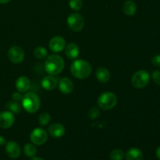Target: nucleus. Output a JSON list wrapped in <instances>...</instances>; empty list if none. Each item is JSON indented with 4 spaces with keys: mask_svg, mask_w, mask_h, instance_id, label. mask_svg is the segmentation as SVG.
<instances>
[{
    "mask_svg": "<svg viewBox=\"0 0 160 160\" xmlns=\"http://www.w3.org/2000/svg\"><path fill=\"white\" fill-rule=\"evenodd\" d=\"M42 88L47 91H52L56 88L58 84L57 78L53 77V75L45 76L41 81Z\"/></svg>",
    "mask_w": 160,
    "mask_h": 160,
    "instance_id": "nucleus-16",
    "label": "nucleus"
},
{
    "mask_svg": "<svg viewBox=\"0 0 160 160\" xmlns=\"http://www.w3.org/2000/svg\"><path fill=\"white\" fill-rule=\"evenodd\" d=\"M30 139L34 145H42L48 140V132L43 128H35L31 131Z\"/></svg>",
    "mask_w": 160,
    "mask_h": 160,
    "instance_id": "nucleus-7",
    "label": "nucleus"
},
{
    "mask_svg": "<svg viewBox=\"0 0 160 160\" xmlns=\"http://www.w3.org/2000/svg\"><path fill=\"white\" fill-rule=\"evenodd\" d=\"M151 62L152 63V65L155 66V67H160V54L156 55V56H153L152 58Z\"/></svg>",
    "mask_w": 160,
    "mask_h": 160,
    "instance_id": "nucleus-28",
    "label": "nucleus"
},
{
    "mask_svg": "<svg viewBox=\"0 0 160 160\" xmlns=\"http://www.w3.org/2000/svg\"><path fill=\"white\" fill-rule=\"evenodd\" d=\"M15 86L18 92H21V93H25L31 88V81H30L29 78H27V77H20L16 81Z\"/></svg>",
    "mask_w": 160,
    "mask_h": 160,
    "instance_id": "nucleus-15",
    "label": "nucleus"
},
{
    "mask_svg": "<svg viewBox=\"0 0 160 160\" xmlns=\"http://www.w3.org/2000/svg\"><path fill=\"white\" fill-rule=\"evenodd\" d=\"M48 47H49L51 51L54 52H59L65 48V39L61 36H55L50 40Z\"/></svg>",
    "mask_w": 160,
    "mask_h": 160,
    "instance_id": "nucleus-10",
    "label": "nucleus"
},
{
    "mask_svg": "<svg viewBox=\"0 0 160 160\" xmlns=\"http://www.w3.org/2000/svg\"><path fill=\"white\" fill-rule=\"evenodd\" d=\"M6 140L4 137L0 135V146H2V145H6Z\"/></svg>",
    "mask_w": 160,
    "mask_h": 160,
    "instance_id": "nucleus-30",
    "label": "nucleus"
},
{
    "mask_svg": "<svg viewBox=\"0 0 160 160\" xmlns=\"http://www.w3.org/2000/svg\"><path fill=\"white\" fill-rule=\"evenodd\" d=\"M125 154L123 151L121 149H114L109 154V158L112 160H123L124 158Z\"/></svg>",
    "mask_w": 160,
    "mask_h": 160,
    "instance_id": "nucleus-23",
    "label": "nucleus"
},
{
    "mask_svg": "<svg viewBox=\"0 0 160 160\" xmlns=\"http://www.w3.org/2000/svg\"><path fill=\"white\" fill-rule=\"evenodd\" d=\"M127 160H144V155L138 148H131L126 153Z\"/></svg>",
    "mask_w": 160,
    "mask_h": 160,
    "instance_id": "nucleus-18",
    "label": "nucleus"
},
{
    "mask_svg": "<svg viewBox=\"0 0 160 160\" xmlns=\"http://www.w3.org/2000/svg\"><path fill=\"white\" fill-rule=\"evenodd\" d=\"M21 105L27 112L34 113L40 109V98L34 92H27L22 98Z\"/></svg>",
    "mask_w": 160,
    "mask_h": 160,
    "instance_id": "nucleus-3",
    "label": "nucleus"
},
{
    "mask_svg": "<svg viewBox=\"0 0 160 160\" xmlns=\"http://www.w3.org/2000/svg\"><path fill=\"white\" fill-rule=\"evenodd\" d=\"M150 81V74L147 70H140L134 73L131 78L133 87L142 89L146 87Z\"/></svg>",
    "mask_w": 160,
    "mask_h": 160,
    "instance_id": "nucleus-5",
    "label": "nucleus"
},
{
    "mask_svg": "<svg viewBox=\"0 0 160 160\" xmlns=\"http://www.w3.org/2000/svg\"><path fill=\"white\" fill-rule=\"evenodd\" d=\"M8 58L13 63H20L24 59V52L20 47L12 46L8 51Z\"/></svg>",
    "mask_w": 160,
    "mask_h": 160,
    "instance_id": "nucleus-8",
    "label": "nucleus"
},
{
    "mask_svg": "<svg viewBox=\"0 0 160 160\" xmlns=\"http://www.w3.org/2000/svg\"><path fill=\"white\" fill-rule=\"evenodd\" d=\"M58 87L62 94H70L73 91V82L69 78H62L58 82Z\"/></svg>",
    "mask_w": 160,
    "mask_h": 160,
    "instance_id": "nucleus-12",
    "label": "nucleus"
},
{
    "mask_svg": "<svg viewBox=\"0 0 160 160\" xmlns=\"http://www.w3.org/2000/svg\"><path fill=\"white\" fill-rule=\"evenodd\" d=\"M51 120V117L48 112H42L38 117V122L42 126H46Z\"/></svg>",
    "mask_w": 160,
    "mask_h": 160,
    "instance_id": "nucleus-24",
    "label": "nucleus"
},
{
    "mask_svg": "<svg viewBox=\"0 0 160 160\" xmlns=\"http://www.w3.org/2000/svg\"><path fill=\"white\" fill-rule=\"evenodd\" d=\"M6 108L9 109V112L12 113H20L22 109L21 105L19 103V102H9L6 104Z\"/></svg>",
    "mask_w": 160,
    "mask_h": 160,
    "instance_id": "nucleus-21",
    "label": "nucleus"
},
{
    "mask_svg": "<svg viewBox=\"0 0 160 160\" xmlns=\"http://www.w3.org/2000/svg\"><path fill=\"white\" fill-rule=\"evenodd\" d=\"M10 1L11 0H0V4H6Z\"/></svg>",
    "mask_w": 160,
    "mask_h": 160,
    "instance_id": "nucleus-32",
    "label": "nucleus"
},
{
    "mask_svg": "<svg viewBox=\"0 0 160 160\" xmlns=\"http://www.w3.org/2000/svg\"><path fill=\"white\" fill-rule=\"evenodd\" d=\"M23 152L27 157L32 158L37 154V148L34 144L28 143L23 147Z\"/></svg>",
    "mask_w": 160,
    "mask_h": 160,
    "instance_id": "nucleus-20",
    "label": "nucleus"
},
{
    "mask_svg": "<svg viewBox=\"0 0 160 160\" xmlns=\"http://www.w3.org/2000/svg\"><path fill=\"white\" fill-rule=\"evenodd\" d=\"M152 81L155 84L160 86V70H154L152 73Z\"/></svg>",
    "mask_w": 160,
    "mask_h": 160,
    "instance_id": "nucleus-27",
    "label": "nucleus"
},
{
    "mask_svg": "<svg viewBox=\"0 0 160 160\" xmlns=\"http://www.w3.org/2000/svg\"><path fill=\"white\" fill-rule=\"evenodd\" d=\"M12 98H13L14 101L16 102H20L22 100V98H23V95H21V92H14L12 95Z\"/></svg>",
    "mask_w": 160,
    "mask_h": 160,
    "instance_id": "nucleus-29",
    "label": "nucleus"
},
{
    "mask_svg": "<svg viewBox=\"0 0 160 160\" xmlns=\"http://www.w3.org/2000/svg\"><path fill=\"white\" fill-rule=\"evenodd\" d=\"M70 7L73 10L78 11L81 9L83 6V0H70L69 2Z\"/></svg>",
    "mask_w": 160,
    "mask_h": 160,
    "instance_id": "nucleus-25",
    "label": "nucleus"
},
{
    "mask_svg": "<svg viewBox=\"0 0 160 160\" xmlns=\"http://www.w3.org/2000/svg\"><path fill=\"white\" fill-rule=\"evenodd\" d=\"M123 12H124L127 16L132 17V16H134V14L136 13V11H137V6H136V4L133 1H131V0H128V1L125 2V3L123 4Z\"/></svg>",
    "mask_w": 160,
    "mask_h": 160,
    "instance_id": "nucleus-19",
    "label": "nucleus"
},
{
    "mask_svg": "<svg viewBox=\"0 0 160 160\" xmlns=\"http://www.w3.org/2000/svg\"><path fill=\"white\" fill-rule=\"evenodd\" d=\"M95 77L99 82L106 84V83L109 82V80H110V72L106 67H98L95 72Z\"/></svg>",
    "mask_w": 160,
    "mask_h": 160,
    "instance_id": "nucleus-17",
    "label": "nucleus"
},
{
    "mask_svg": "<svg viewBox=\"0 0 160 160\" xmlns=\"http://www.w3.org/2000/svg\"><path fill=\"white\" fill-rule=\"evenodd\" d=\"M30 160H44V159H42V158H40V157H36V156H34V157L31 158Z\"/></svg>",
    "mask_w": 160,
    "mask_h": 160,
    "instance_id": "nucleus-33",
    "label": "nucleus"
},
{
    "mask_svg": "<svg viewBox=\"0 0 160 160\" xmlns=\"http://www.w3.org/2000/svg\"><path fill=\"white\" fill-rule=\"evenodd\" d=\"M92 66L84 59H76L70 66V73L74 78L84 80L88 78L92 73Z\"/></svg>",
    "mask_w": 160,
    "mask_h": 160,
    "instance_id": "nucleus-1",
    "label": "nucleus"
},
{
    "mask_svg": "<svg viewBox=\"0 0 160 160\" xmlns=\"http://www.w3.org/2000/svg\"><path fill=\"white\" fill-rule=\"evenodd\" d=\"M67 25L71 31L79 32L84 27V20L82 16L78 12L71 13L67 18Z\"/></svg>",
    "mask_w": 160,
    "mask_h": 160,
    "instance_id": "nucleus-6",
    "label": "nucleus"
},
{
    "mask_svg": "<svg viewBox=\"0 0 160 160\" xmlns=\"http://www.w3.org/2000/svg\"><path fill=\"white\" fill-rule=\"evenodd\" d=\"M65 62L61 56L51 54L46 57L45 70L49 75H58L63 70Z\"/></svg>",
    "mask_w": 160,
    "mask_h": 160,
    "instance_id": "nucleus-2",
    "label": "nucleus"
},
{
    "mask_svg": "<svg viewBox=\"0 0 160 160\" xmlns=\"http://www.w3.org/2000/svg\"><path fill=\"white\" fill-rule=\"evenodd\" d=\"M117 101L118 99L115 94L111 92H106L98 97L97 103L100 109L103 110H109L115 107L117 104Z\"/></svg>",
    "mask_w": 160,
    "mask_h": 160,
    "instance_id": "nucleus-4",
    "label": "nucleus"
},
{
    "mask_svg": "<svg viewBox=\"0 0 160 160\" xmlns=\"http://www.w3.org/2000/svg\"><path fill=\"white\" fill-rule=\"evenodd\" d=\"M34 55L37 59H43L48 56V51L43 46H38L34 48Z\"/></svg>",
    "mask_w": 160,
    "mask_h": 160,
    "instance_id": "nucleus-22",
    "label": "nucleus"
},
{
    "mask_svg": "<svg viewBox=\"0 0 160 160\" xmlns=\"http://www.w3.org/2000/svg\"><path fill=\"white\" fill-rule=\"evenodd\" d=\"M66 130L63 125L59 123H53L48 127V134L51 137L59 138L65 134Z\"/></svg>",
    "mask_w": 160,
    "mask_h": 160,
    "instance_id": "nucleus-13",
    "label": "nucleus"
},
{
    "mask_svg": "<svg viewBox=\"0 0 160 160\" xmlns=\"http://www.w3.org/2000/svg\"><path fill=\"white\" fill-rule=\"evenodd\" d=\"M156 157H157V159L160 160V145L158 147L157 149H156Z\"/></svg>",
    "mask_w": 160,
    "mask_h": 160,
    "instance_id": "nucleus-31",
    "label": "nucleus"
},
{
    "mask_svg": "<svg viewBox=\"0 0 160 160\" xmlns=\"http://www.w3.org/2000/svg\"><path fill=\"white\" fill-rule=\"evenodd\" d=\"M15 117L12 112L9 111H3L0 112V128L8 129L13 125Z\"/></svg>",
    "mask_w": 160,
    "mask_h": 160,
    "instance_id": "nucleus-9",
    "label": "nucleus"
},
{
    "mask_svg": "<svg viewBox=\"0 0 160 160\" xmlns=\"http://www.w3.org/2000/svg\"><path fill=\"white\" fill-rule=\"evenodd\" d=\"M100 115V112L97 108L94 107L92 109H91L88 112V117L92 120H95L97 119Z\"/></svg>",
    "mask_w": 160,
    "mask_h": 160,
    "instance_id": "nucleus-26",
    "label": "nucleus"
},
{
    "mask_svg": "<svg viewBox=\"0 0 160 160\" xmlns=\"http://www.w3.org/2000/svg\"><path fill=\"white\" fill-rule=\"evenodd\" d=\"M6 152L11 159H17L20 156L21 148L17 142L10 141L6 144Z\"/></svg>",
    "mask_w": 160,
    "mask_h": 160,
    "instance_id": "nucleus-11",
    "label": "nucleus"
},
{
    "mask_svg": "<svg viewBox=\"0 0 160 160\" xmlns=\"http://www.w3.org/2000/svg\"><path fill=\"white\" fill-rule=\"evenodd\" d=\"M65 54L67 57L70 60H74L78 57L80 53V48L77 44L70 42L65 47Z\"/></svg>",
    "mask_w": 160,
    "mask_h": 160,
    "instance_id": "nucleus-14",
    "label": "nucleus"
}]
</instances>
